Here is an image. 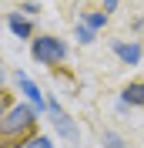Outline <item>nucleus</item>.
Segmentation results:
<instances>
[{
	"instance_id": "nucleus-1",
	"label": "nucleus",
	"mask_w": 144,
	"mask_h": 148,
	"mask_svg": "<svg viewBox=\"0 0 144 148\" xmlns=\"http://www.w3.org/2000/svg\"><path fill=\"white\" fill-rule=\"evenodd\" d=\"M37 108L30 101H20V104H10L7 114L0 118V138H30L37 135Z\"/></svg>"
},
{
	"instance_id": "nucleus-2",
	"label": "nucleus",
	"mask_w": 144,
	"mask_h": 148,
	"mask_svg": "<svg viewBox=\"0 0 144 148\" xmlns=\"http://www.w3.org/2000/svg\"><path fill=\"white\" fill-rule=\"evenodd\" d=\"M30 57L44 67H57V64L67 61V44L54 34H40V37L30 40Z\"/></svg>"
},
{
	"instance_id": "nucleus-3",
	"label": "nucleus",
	"mask_w": 144,
	"mask_h": 148,
	"mask_svg": "<svg viewBox=\"0 0 144 148\" xmlns=\"http://www.w3.org/2000/svg\"><path fill=\"white\" fill-rule=\"evenodd\" d=\"M47 114H50V121H54V131L60 135L64 141H71V145H77V141H81V128L74 125V118L60 108V101H57L54 94L47 98Z\"/></svg>"
},
{
	"instance_id": "nucleus-4",
	"label": "nucleus",
	"mask_w": 144,
	"mask_h": 148,
	"mask_svg": "<svg viewBox=\"0 0 144 148\" xmlns=\"http://www.w3.org/2000/svg\"><path fill=\"white\" fill-rule=\"evenodd\" d=\"M111 51L121 57V64H124V67H137V64H141V57H144V47L137 44V40H111Z\"/></svg>"
},
{
	"instance_id": "nucleus-5",
	"label": "nucleus",
	"mask_w": 144,
	"mask_h": 148,
	"mask_svg": "<svg viewBox=\"0 0 144 148\" xmlns=\"http://www.w3.org/2000/svg\"><path fill=\"white\" fill-rule=\"evenodd\" d=\"M14 77H17V84H20V91H24V98H27V101L37 108V114H40V111H47V98H44V91L34 84V77H27L24 71H17Z\"/></svg>"
},
{
	"instance_id": "nucleus-6",
	"label": "nucleus",
	"mask_w": 144,
	"mask_h": 148,
	"mask_svg": "<svg viewBox=\"0 0 144 148\" xmlns=\"http://www.w3.org/2000/svg\"><path fill=\"white\" fill-rule=\"evenodd\" d=\"M7 27H10V34L17 37V40H30V37H34V24H30L20 10L17 14H7Z\"/></svg>"
},
{
	"instance_id": "nucleus-7",
	"label": "nucleus",
	"mask_w": 144,
	"mask_h": 148,
	"mask_svg": "<svg viewBox=\"0 0 144 148\" xmlns=\"http://www.w3.org/2000/svg\"><path fill=\"white\" fill-rule=\"evenodd\" d=\"M121 104L124 108H144V81H131L121 88Z\"/></svg>"
},
{
	"instance_id": "nucleus-8",
	"label": "nucleus",
	"mask_w": 144,
	"mask_h": 148,
	"mask_svg": "<svg viewBox=\"0 0 144 148\" xmlns=\"http://www.w3.org/2000/svg\"><path fill=\"white\" fill-rule=\"evenodd\" d=\"M81 24H87L90 30H101L104 24H107V14H104V10H84V14H81Z\"/></svg>"
},
{
	"instance_id": "nucleus-9",
	"label": "nucleus",
	"mask_w": 144,
	"mask_h": 148,
	"mask_svg": "<svg viewBox=\"0 0 144 148\" xmlns=\"http://www.w3.org/2000/svg\"><path fill=\"white\" fill-rule=\"evenodd\" d=\"M74 37H77V44H94V40H97V30H90L87 24L77 20V24H74Z\"/></svg>"
},
{
	"instance_id": "nucleus-10",
	"label": "nucleus",
	"mask_w": 144,
	"mask_h": 148,
	"mask_svg": "<svg viewBox=\"0 0 144 148\" xmlns=\"http://www.w3.org/2000/svg\"><path fill=\"white\" fill-rule=\"evenodd\" d=\"M24 148H57V145L50 135H30V138H24Z\"/></svg>"
},
{
	"instance_id": "nucleus-11",
	"label": "nucleus",
	"mask_w": 144,
	"mask_h": 148,
	"mask_svg": "<svg viewBox=\"0 0 144 148\" xmlns=\"http://www.w3.org/2000/svg\"><path fill=\"white\" fill-rule=\"evenodd\" d=\"M101 145L104 148H127V141L121 138L117 131H104V135H101Z\"/></svg>"
},
{
	"instance_id": "nucleus-12",
	"label": "nucleus",
	"mask_w": 144,
	"mask_h": 148,
	"mask_svg": "<svg viewBox=\"0 0 144 148\" xmlns=\"http://www.w3.org/2000/svg\"><path fill=\"white\" fill-rule=\"evenodd\" d=\"M0 148H24V138H0Z\"/></svg>"
},
{
	"instance_id": "nucleus-13",
	"label": "nucleus",
	"mask_w": 144,
	"mask_h": 148,
	"mask_svg": "<svg viewBox=\"0 0 144 148\" xmlns=\"http://www.w3.org/2000/svg\"><path fill=\"white\" fill-rule=\"evenodd\" d=\"M20 14H40V3H37V0H27V3H24V10H20Z\"/></svg>"
},
{
	"instance_id": "nucleus-14",
	"label": "nucleus",
	"mask_w": 144,
	"mask_h": 148,
	"mask_svg": "<svg viewBox=\"0 0 144 148\" xmlns=\"http://www.w3.org/2000/svg\"><path fill=\"white\" fill-rule=\"evenodd\" d=\"M117 3H121V0H104V14H107V17L117 10Z\"/></svg>"
},
{
	"instance_id": "nucleus-15",
	"label": "nucleus",
	"mask_w": 144,
	"mask_h": 148,
	"mask_svg": "<svg viewBox=\"0 0 144 148\" xmlns=\"http://www.w3.org/2000/svg\"><path fill=\"white\" fill-rule=\"evenodd\" d=\"M3 81H7V74H3V67H0V94H3Z\"/></svg>"
}]
</instances>
